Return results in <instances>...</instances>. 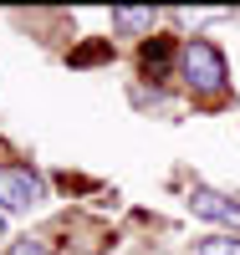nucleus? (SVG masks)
Returning <instances> with one entry per match:
<instances>
[{"instance_id": "obj_8", "label": "nucleus", "mask_w": 240, "mask_h": 255, "mask_svg": "<svg viewBox=\"0 0 240 255\" xmlns=\"http://www.w3.org/2000/svg\"><path fill=\"white\" fill-rule=\"evenodd\" d=\"M97 56H107V46H87V51H77L72 61H97Z\"/></svg>"}, {"instance_id": "obj_3", "label": "nucleus", "mask_w": 240, "mask_h": 255, "mask_svg": "<svg viewBox=\"0 0 240 255\" xmlns=\"http://www.w3.org/2000/svg\"><path fill=\"white\" fill-rule=\"evenodd\" d=\"M189 209H194L200 220H215V225L240 230V204L225 199V194H215V189H194V194H189Z\"/></svg>"}, {"instance_id": "obj_4", "label": "nucleus", "mask_w": 240, "mask_h": 255, "mask_svg": "<svg viewBox=\"0 0 240 255\" xmlns=\"http://www.w3.org/2000/svg\"><path fill=\"white\" fill-rule=\"evenodd\" d=\"M113 26H118V31H148V26H154V10H133V5H118V10H113Z\"/></svg>"}, {"instance_id": "obj_6", "label": "nucleus", "mask_w": 240, "mask_h": 255, "mask_svg": "<svg viewBox=\"0 0 240 255\" xmlns=\"http://www.w3.org/2000/svg\"><path fill=\"white\" fill-rule=\"evenodd\" d=\"M143 72L154 77V72H169V46L159 41V46H143Z\"/></svg>"}, {"instance_id": "obj_7", "label": "nucleus", "mask_w": 240, "mask_h": 255, "mask_svg": "<svg viewBox=\"0 0 240 255\" xmlns=\"http://www.w3.org/2000/svg\"><path fill=\"white\" fill-rule=\"evenodd\" d=\"M10 255H51V250L41 245V240H15V245H10Z\"/></svg>"}, {"instance_id": "obj_9", "label": "nucleus", "mask_w": 240, "mask_h": 255, "mask_svg": "<svg viewBox=\"0 0 240 255\" xmlns=\"http://www.w3.org/2000/svg\"><path fill=\"white\" fill-rule=\"evenodd\" d=\"M0 240H5V215H0Z\"/></svg>"}, {"instance_id": "obj_1", "label": "nucleus", "mask_w": 240, "mask_h": 255, "mask_svg": "<svg viewBox=\"0 0 240 255\" xmlns=\"http://www.w3.org/2000/svg\"><path fill=\"white\" fill-rule=\"evenodd\" d=\"M179 77L189 82L200 97H215V92H225V82H230V67H225V51L215 46V41L205 36H194L179 46Z\"/></svg>"}, {"instance_id": "obj_5", "label": "nucleus", "mask_w": 240, "mask_h": 255, "mask_svg": "<svg viewBox=\"0 0 240 255\" xmlns=\"http://www.w3.org/2000/svg\"><path fill=\"white\" fill-rule=\"evenodd\" d=\"M194 255H240V240L235 235H210V240H200Z\"/></svg>"}, {"instance_id": "obj_2", "label": "nucleus", "mask_w": 240, "mask_h": 255, "mask_svg": "<svg viewBox=\"0 0 240 255\" xmlns=\"http://www.w3.org/2000/svg\"><path fill=\"white\" fill-rule=\"evenodd\" d=\"M46 199V184H41L36 168H0V215L5 209H36Z\"/></svg>"}]
</instances>
